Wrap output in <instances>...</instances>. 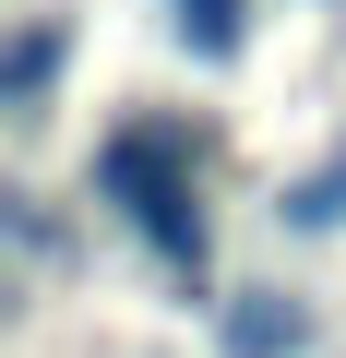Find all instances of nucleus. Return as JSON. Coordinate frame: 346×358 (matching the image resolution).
I'll list each match as a JSON object with an SVG mask.
<instances>
[{"instance_id": "7ed1b4c3", "label": "nucleus", "mask_w": 346, "mask_h": 358, "mask_svg": "<svg viewBox=\"0 0 346 358\" xmlns=\"http://www.w3.org/2000/svg\"><path fill=\"white\" fill-rule=\"evenodd\" d=\"M227 358H298L310 346V322H298V299H275V287H251V299H227Z\"/></svg>"}, {"instance_id": "39448f33", "label": "nucleus", "mask_w": 346, "mask_h": 358, "mask_svg": "<svg viewBox=\"0 0 346 358\" xmlns=\"http://www.w3.org/2000/svg\"><path fill=\"white\" fill-rule=\"evenodd\" d=\"M239 36H251V0H180V48L192 60H239Z\"/></svg>"}, {"instance_id": "f257e3e1", "label": "nucleus", "mask_w": 346, "mask_h": 358, "mask_svg": "<svg viewBox=\"0 0 346 358\" xmlns=\"http://www.w3.org/2000/svg\"><path fill=\"white\" fill-rule=\"evenodd\" d=\"M96 203H120V227L155 263L203 275V167H192V131L180 120H120L96 143Z\"/></svg>"}, {"instance_id": "f03ea898", "label": "nucleus", "mask_w": 346, "mask_h": 358, "mask_svg": "<svg viewBox=\"0 0 346 358\" xmlns=\"http://www.w3.org/2000/svg\"><path fill=\"white\" fill-rule=\"evenodd\" d=\"M60 48H72V24H60V13H24V24H13V48H0V108H13V120H36V108H48Z\"/></svg>"}, {"instance_id": "20e7f679", "label": "nucleus", "mask_w": 346, "mask_h": 358, "mask_svg": "<svg viewBox=\"0 0 346 358\" xmlns=\"http://www.w3.org/2000/svg\"><path fill=\"white\" fill-rule=\"evenodd\" d=\"M275 215H287V227H346V143H334L322 167L287 179V203H275Z\"/></svg>"}]
</instances>
